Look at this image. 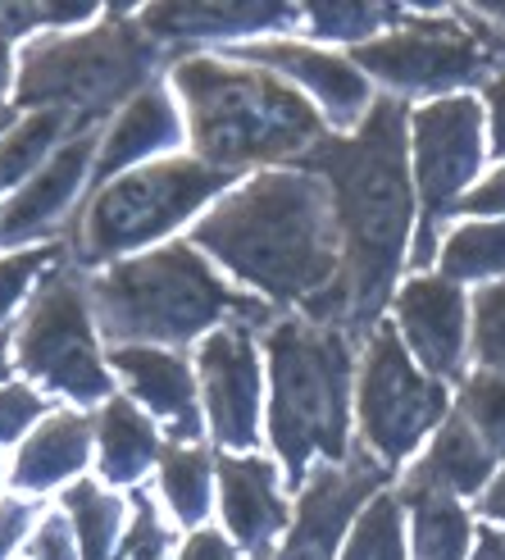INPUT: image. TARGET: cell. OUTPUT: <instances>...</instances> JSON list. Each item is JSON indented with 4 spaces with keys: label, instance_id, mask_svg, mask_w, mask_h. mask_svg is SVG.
<instances>
[{
    "label": "cell",
    "instance_id": "10",
    "mask_svg": "<svg viewBox=\"0 0 505 560\" xmlns=\"http://www.w3.org/2000/svg\"><path fill=\"white\" fill-rule=\"evenodd\" d=\"M483 124L488 109L473 96H442L410 109V142H414V196H419V229L410 246V265L437 260V223L456 214L460 196L473 174L483 170Z\"/></svg>",
    "mask_w": 505,
    "mask_h": 560
},
{
    "label": "cell",
    "instance_id": "31",
    "mask_svg": "<svg viewBox=\"0 0 505 560\" xmlns=\"http://www.w3.org/2000/svg\"><path fill=\"white\" fill-rule=\"evenodd\" d=\"M64 124L69 119H60V115H33L0 142V191L19 187L27 174L37 170V160L55 147V137L64 132Z\"/></svg>",
    "mask_w": 505,
    "mask_h": 560
},
{
    "label": "cell",
    "instance_id": "46",
    "mask_svg": "<svg viewBox=\"0 0 505 560\" xmlns=\"http://www.w3.org/2000/svg\"><path fill=\"white\" fill-rule=\"evenodd\" d=\"M5 124H10V109H5V105H0V132H5Z\"/></svg>",
    "mask_w": 505,
    "mask_h": 560
},
{
    "label": "cell",
    "instance_id": "43",
    "mask_svg": "<svg viewBox=\"0 0 505 560\" xmlns=\"http://www.w3.org/2000/svg\"><path fill=\"white\" fill-rule=\"evenodd\" d=\"M483 515H492L496 524H505V469L483 488Z\"/></svg>",
    "mask_w": 505,
    "mask_h": 560
},
{
    "label": "cell",
    "instance_id": "18",
    "mask_svg": "<svg viewBox=\"0 0 505 560\" xmlns=\"http://www.w3.org/2000/svg\"><path fill=\"white\" fill-rule=\"evenodd\" d=\"M92 155H96V137L92 132H78L64 151H55V160L14 196L10 210L0 214V242H33V237H42L50 223L73 206L82 178H87V170H92Z\"/></svg>",
    "mask_w": 505,
    "mask_h": 560
},
{
    "label": "cell",
    "instance_id": "27",
    "mask_svg": "<svg viewBox=\"0 0 505 560\" xmlns=\"http://www.w3.org/2000/svg\"><path fill=\"white\" fill-rule=\"evenodd\" d=\"M401 5H351V0H332V5H305L301 10V23L305 33L319 37V42H351V46H364L391 27L401 23Z\"/></svg>",
    "mask_w": 505,
    "mask_h": 560
},
{
    "label": "cell",
    "instance_id": "16",
    "mask_svg": "<svg viewBox=\"0 0 505 560\" xmlns=\"http://www.w3.org/2000/svg\"><path fill=\"white\" fill-rule=\"evenodd\" d=\"M223 524L256 560L273 551V538L287 528V506L278 492V469L260 456H219Z\"/></svg>",
    "mask_w": 505,
    "mask_h": 560
},
{
    "label": "cell",
    "instance_id": "35",
    "mask_svg": "<svg viewBox=\"0 0 505 560\" xmlns=\"http://www.w3.org/2000/svg\"><path fill=\"white\" fill-rule=\"evenodd\" d=\"M164 547H168V534H164L155 506H151L146 497H137L132 528H128V538H124V547H119L115 560H164Z\"/></svg>",
    "mask_w": 505,
    "mask_h": 560
},
{
    "label": "cell",
    "instance_id": "3",
    "mask_svg": "<svg viewBox=\"0 0 505 560\" xmlns=\"http://www.w3.org/2000/svg\"><path fill=\"white\" fill-rule=\"evenodd\" d=\"M174 88L183 96L196 151L223 174L242 164L305 160L328 137V124L310 109V101L260 69L191 55L178 60Z\"/></svg>",
    "mask_w": 505,
    "mask_h": 560
},
{
    "label": "cell",
    "instance_id": "4",
    "mask_svg": "<svg viewBox=\"0 0 505 560\" xmlns=\"http://www.w3.org/2000/svg\"><path fill=\"white\" fill-rule=\"evenodd\" d=\"M273 401H269V438L278 460L292 479H305L315 456L324 465L351 460V374L355 355L351 338L332 324L287 315L265 332Z\"/></svg>",
    "mask_w": 505,
    "mask_h": 560
},
{
    "label": "cell",
    "instance_id": "12",
    "mask_svg": "<svg viewBox=\"0 0 505 560\" xmlns=\"http://www.w3.org/2000/svg\"><path fill=\"white\" fill-rule=\"evenodd\" d=\"M391 474L360 452H351L347 465H324L310 474L301 501H296V520H292V534L278 551V560H332L337 547H342V534L360 506L383 492V483Z\"/></svg>",
    "mask_w": 505,
    "mask_h": 560
},
{
    "label": "cell",
    "instance_id": "28",
    "mask_svg": "<svg viewBox=\"0 0 505 560\" xmlns=\"http://www.w3.org/2000/svg\"><path fill=\"white\" fill-rule=\"evenodd\" d=\"M406 501L397 492H378L351 528L342 560H406Z\"/></svg>",
    "mask_w": 505,
    "mask_h": 560
},
{
    "label": "cell",
    "instance_id": "37",
    "mask_svg": "<svg viewBox=\"0 0 505 560\" xmlns=\"http://www.w3.org/2000/svg\"><path fill=\"white\" fill-rule=\"evenodd\" d=\"M456 214H496V219H505V164H501V170H492L479 187H469L460 196Z\"/></svg>",
    "mask_w": 505,
    "mask_h": 560
},
{
    "label": "cell",
    "instance_id": "2",
    "mask_svg": "<svg viewBox=\"0 0 505 560\" xmlns=\"http://www.w3.org/2000/svg\"><path fill=\"white\" fill-rule=\"evenodd\" d=\"M196 246L260 288L269 301L310 305L337 283L342 246L328 183L310 170H269L228 191L196 223Z\"/></svg>",
    "mask_w": 505,
    "mask_h": 560
},
{
    "label": "cell",
    "instance_id": "40",
    "mask_svg": "<svg viewBox=\"0 0 505 560\" xmlns=\"http://www.w3.org/2000/svg\"><path fill=\"white\" fill-rule=\"evenodd\" d=\"M33 506H23V501H0V560L10 556V547L27 534V524H33Z\"/></svg>",
    "mask_w": 505,
    "mask_h": 560
},
{
    "label": "cell",
    "instance_id": "23",
    "mask_svg": "<svg viewBox=\"0 0 505 560\" xmlns=\"http://www.w3.org/2000/svg\"><path fill=\"white\" fill-rule=\"evenodd\" d=\"M96 429H101V474L109 483H137L146 474V465L160 460L164 452L155 442V429L146 424V415L132 401L109 397Z\"/></svg>",
    "mask_w": 505,
    "mask_h": 560
},
{
    "label": "cell",
    "instance_id": "32",
    "mask_svg": "<svg viewBox=\"0 0 505 560\" xmlns=\"http://www.w3.org/2000/svg\"><path fill=\"white\" fill-rule=\"evenodd\" d=\"M473 360L505 378V278H496L492 288L473 296V332H469Z\"/></svg>",
    "mask_w": 505,
    "mask_h": 560
},
{
    "label": "cell",
    "instance_id": "17",
    "mask_svg": "<svg viewBox=\"0 0 505 560\" xmlns=\"http://www.w3.org/2000/svg\"><path fill=\"white\" fill-rule=\"evenodd\" d=\"M496 479V456L460 415H446V424L433 433L428 452L419 456L401 483V497H473Z\"/></svg>",
    "mask_w": 505,
    "mask_h": 560
},
{
    "label": "cell",
    "instance_id": "34",
    "mask_svg": "<svg viewBox=\"0 0 505 560\" xmlns=\"http://www.w3.org/2000/svg\"><path fill=\"white\" fill-rule=\"evenodd\" d=\"M50 260H60V246H37V250H19V256L10 260H0V324H5L14 315V305L23 301L27 283L50 265Z\"/></svg>",
    "mask_w": 505,
    "mask_h": 560
},
{
    "label": "cell",
    "instance_id": "9",
    "mask_svg": "<svg viewBox=\"0 0 505 560\" xmlns=\"http://www.w3.org/2000/svg\"><path fill=\"white\" fill-rule=\"evenodd\" d=\"M360 433L369 456L391 474L401 460L414 456V446L428 433H437L451 415V392L442 378H428L406 351L401 332L391 324H378L364 347L360 365Z\"/></svg>",
    "mask_w": 505,
    "mask_h": 560
},
{
    "label": "cell",
    "instance_id": "41",
    "mask_svg": "<svg viewBox=\"0 0 505 560\" xmlns=\"http://www.w3.org/2000/svg\"><path fill=\"white\" fill-rule=\"evenodd\" d=\"M178 560H242L228 542H223L219 534H210V528H201V534H191L178 551Z\"/></svg>",
    "mask_w": 505,
    "mask_h": 560
},
{
    "label": "cell",
    "instance_id": "36",
    "mask_svg": "<svg viewBox=\"0 0 505 560\" xmlns=\"http://www.w3.org/2000/svg\"><path fill=\"white\" fill-rule=\"evenodd\" d=\"M42 415V397L27 387H0V442L19 438Z\"/></svg>",
    "mask_w": 505,
    "mask_h": 560
},
{
    "label": "cell",
    "instance_id": "44",
    "mask_svg": "<svg viewBox=\"0 0 505 560\" xmlns=\"http://www.w3.org/2000/svg\"><path fill=\"white\" fill-rule=\"evenodd\" d=\"M10 82V42H0V92H5Z\"/></svg>",
    "mask_w": 505,
    "mask_h": 560
},
{
    "label": "cell",
    "instance_id": "39",
    "mask_svg": "<svg viewBox=\"0 0 505 560\" xmlns=\"http://www.w3.org/2000/svg\"><path fill=\"white\" fill-rule=\"evenodd\" d=\"M483 109H488V124H492V155L505 160V69L483 88Z\"/></svg>",
    "mask_w": 505,
    "mask_h": 560
},
{
    "label": "cell",
    "instance_id": "25",
    "mask_svg": "<svg viewBox=\"0 0 505 560\" xmlns=\"http://www.w3.org/2000/svg\"><path fill=\"white\" fill-rule=\"evenodd\" d=\"M414 511V560H465L473 524L451 497H401Z\"/></svg>",
    "mask_w": 505,
    "mask_h": 560
},
{
    "label": "cell",
    "instance_id": "20",
    "mask_svg": "<svg viewBox=\"0 0 505 560\" xmlns=\"http://www.w3.org/2000/svg\"><path fill=\"white\" fill-rule=\"evenodd\" d=\"M115 370L128 378L132 397L151 406L178 442H196L201 433V410H196V387H191V370L174 351L160 347H115Z\"/></svg>",
    "mask_w": 505,
    "mask_h": 560
},
{
    "label": "cell",
    "instance_id": "45",
    "mask_svg": "<svg viewBox=\"0 0 505 560\" xmlns=\"http://www.w3.org/2000/svg\"><path fill=\"white\" fill-rule=\"evenodd\" d=\"M10 374V332H0V378Z\"/></svg>",
    "mask_w": 505,
    "mask_h": 560
},
{
    "label": "cell",
    "instance_id": "38",
    "mask_svg": "<svg viewBox=\"0 0 505 560\" xmlns=\"http://www.w3.org/2000/svg\"><path fill=\"white\" fill-rule=\"evenodd\" d=\"M33 560H73V524L69 515H46L33 538Z\"/></svg>",
    "mask_w": 505,
    "mask_h": 560
},
{
    "label": "cell",
    "instance_id": "13",
    "mask_svg": "<svg viewBox=\"0 0 505 560\" xmlns=\"http://www.w3.org/2000/svg\"><path fill=\"white\" fill-rule=\"evenodd\" d=\"M397 332L428 378H460L469 351V301L442 273H414L397 288Z\"/></svg>",
    "mask_w": 505,
    "mask_h": 560
},
{
    "label": "cell",
    "instance_id": "29",
    "mask_svg": "<svg viewBox=\"0 0 505 560\" xmlns=\"http://www.w3.org/2000/svg\"><path fill=\"white\" fill-rule=\"evenodd\" d=\"M160 483L174 515L183 524H196L210 511V456L196 452V446H168L160 452Z\"/></svg>",
    "mask_w": 505,
    "mask_h": 560
},
{
    "label": "cell",
    "instance_id": "14",
    "mask_svg": "<svg viewBox=\"0 0 505 560\" xmlns=\"http://www.w3.org/2000/svg\"><path fill=\"white\" fill-rule=\"evenodd\" d=\"M201 387H205V410L210 429L223 446H250L260 424V365H256V342L242 324H223L201 342Z\"/></svg>",
    "mask_w": 505,
    "mask_h": 560
},
{
    "label": "cell",
    "instance_id": "30",
    "mask_svg": "<svg viewBox=\"0 0 505 560\" xmlns=\"http://www.w3.org/2000/svg\"><path fill=\"white\" fill-rule=\"evenodd\" d=\"M456 415L488 442V452L501 460L505 456V378L479 370L473 378L460 383V401Z\"/></svg>",
    "mask_w": 505,
    "mask_h": 560
},
{
    "label": "cell",
    "instance_id": "42",
    "mask_svg": "<svg viewBox=\"0 0 505 560\" xmlns=\"http://www.w3.org/2000/svg\"><path fill=\"white\" fill-rule=\"evenodd\" d=\"M473 560H505V534L501 528H479L473 534Z\"/></svg>",
    "mask_w": 505,
    "mask_h": 560
},
{
    "label": "cell",
    "instance_id": "26",
    "mask_svg": "<svg viewBox=\"0 0 505 560\" xmlns=\"http://www.w3.org/2000/svg\"><path fill=\"white\" fill-rule=\"evenodd\" d=\"M64 511L73 524V538L82 560H109L115 556V538H119V524H124V501L109 497L101 483H73L64 497Z\"/></svg>",
    "mask_w": 505,
    "mask_h": 560
},
{
    "label": "cell",
    "instance_id": "5",
    "mask_svg": "<svg viewBox=\"0 0 505 560\" xmlns=\"http://www.w3.org/2000/svg\"><path fill=\"white\" fill-rule=\"evenodd\" d=\"M87 292L105 332L124 347L128 338L137 347L187 342L205 328H223L228 319L269 324V305L256 296H237L187 242L115 265L92 278Z\"/></svg>",
    "mask_w": 505,
    "mask_h": 560
},
{
    "label": "cell",
    "instance_id": "33",
    "mask_svg": "<svg viewBox=\"0 0 505 560\" xmlns=\"http://www.w3.org/2000/svg\"><path fill=\"white\" fill-rule=\"evenodd\" d=\"M96 19L92 0H78V5H64V0H50V5H0V42H14L33 27H73Z\"/></svg>",
    "mask_w": 505,
    "mask_h": 560
},
{
    "label": "cell",
    "instance_id": "21",
    "mask_svg": "<svg viewBox=\"0 0 505 560\" xmlns=\"http://www.w3.org/2000/svg\"><path fill=\"white\" fill-rule=\"evenodd\" d=\"M183 142V115L174 96L164 88H146L137 92L124 109H119V124L109 128L105 147H101V178L109 174H124L128 164L146 160L155 151H168Z\"/></svg>",
    "mask_w": 505,
    "mask_h": 560
},
{
    "label": "cell",
    "instance_id": "7",
    "mask_svg": "<svg viewBox=\"0 0 505 560\" xmlns=\"http://www.w3.org/2000/svg\"><path fill=\"white\" fill-rule=\"evenodd\" d=\"M355 69L374 73L387 96H456V88L488 82L505 69V33L479 10H406L391 33L355 46Z\"/></svg>",
    "mask_w": 505,
    "mask_h": 560
},
{
    "label": "cell",
    "instance_id": "8",
    "mask_svg": "<svg viewBox=\"0 0 505 560\" xmlns=\"http://www.w3.org/2000/svg\"><path fill=\"white\" fill-rule=\"evenodd\" d=\"M233 174L210 170L205 160H160L137 174L109 183L82 214L78 229V260L101 265L124 250L146 246L151 237L168 233L174 223L201 210L210 196L228 187Z\"/></svg>",
    "mask_w": 505,
    "mask_h": 560
},
{
    "label": "cell",
    "instance_id": "22",
    "mask_svg": "<svg viewBox=\"0 0 505 560\" xmlns=\"http://www.w3.org/2000/svg\"><path fill=\"white\" fill-rule=\"evenodd\" d=\"M92 452V424L82 415H50L46 424L23 442L19 465H14V483L27 492H46L55 483L73 479L87 465Z\"/></svg>",
    "mask_w": 505,
    "mask_h": 560
},
{
    "label": "cell",
    "instance_id": "1",
    "mask_svg": "<svg viewBox=\"0 0 505 560\" xmlns=\"http://www.w3.org/2000/svg\"><path fill=\"white\" fill-rule=\"evenodd\" d=\"M328 183L337 219V283L301 311L315 324L342 328L347 338H369L387 301H397V278L410 256L414 219V178H410V109L397 96H378L355 132L324 142L296 160Z\"/></svg>",
    "mask_w": 505,
    "mask_h": 560
},
{
    "label": "cell",
    "instance_id": "15",
    "mask_svg": "<svg viewBox=\"0 0 505 560\" xmlns=\"http://www.w3.org/2000/svg\"><path fill=\"white\" fill-rule=\"evenodd\" d=\"M237 60L256 65V69H278L283 78H296L301 88H310L319 96V105L328 109L332 128H360V119L369 115V105H374L369 78L355 69V60L328 55L319 46H305V42H260V46H237Z\"/></svg>",
    "mask_w": 505,
    "mask_h": 560
},
{
    "label": "cell",
    "instance_id": "24",
    "mask_svg": "<svg viewBox=\"0 0 505 560\" xmlns=\"http://www.w3.org/2000/svg\"><path fill=\"white\" fill-rule=\"evenodd\" d=\"M442 278L451 283H488L505 278V219L492 223H460V229L442 242Z\"/></svg>",
    "mask_w": 505,
    "mask_h": 560
},
{
    "label": "cell",
    "instance_id": "6",
    "mask_svg": "<svg viewBox=\"0 0 505 560\" xmlns=\"http://www.w3.org/2000/svg\"><path fill=\"white\" fill-rule=\"evenodd\" d=\"M160 42L142 27V19L115 14L92 33H69L27 46L19 69V105L37 115H78L92 124L109 115L124 96L146 92Z\"/></svg>",
    "mask_w": 505,
    "mask_h": 560
},
{
    "label": "cell",
    "instance_id": "11",
    "mask_svg": "<svg viewBox=\"0 0 505 560\" xmlns=\"http://www.w3.org/2000/svg\"><path fill=\"white\" fill-rule=\"evenodd\" d=\"M19 370L73 401L109 397V374L96 351L87 292L69 269L50 273L27 305V319L19 328Z\"/></svg>",
    "mask_w": 505,
    "mask_h": 560
},
{
    "label": "cell",
    "instance_id": "19",
    "mask_svg": "<svg viewBox=\"0 0 505 560\" xmlns=\"http://www.w3.org/2000/svg\"><path fill=\"white\" fill-rule=\"evenodd\" d=\"M296 23L301 10L292 5H246V0H237V5H155L142 14V27L155 42H183V46L256 37Z\"/></svg>",
    "mask_w": 505,
    "mask_h": 560
}]
</instances>
